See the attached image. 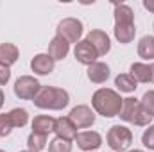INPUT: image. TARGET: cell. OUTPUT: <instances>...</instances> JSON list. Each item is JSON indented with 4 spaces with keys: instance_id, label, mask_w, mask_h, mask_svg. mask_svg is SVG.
<instances>
[{
    "instance_id": "obj_8",
    "label": "cell",
    "mask_w": 154,
    "mask_h": 152,
    "mask_svg": "<svg viewBox=\"0 0 154 152\" xmlns=\"http://www.w3.org/2000/svg\"><path fill=\"white\" fill-rule=\"evenodd\" d=\"M75 143L81 150L86 152H95L102 145V136L95 131H81L75 136Z\"/></svg>"
},
{
    "instance_id": "obj_18",
    "label": "cell",
    "mask_w": 154,
    "mask_h": 152,
    "mask_svg": "<svg viewBox=\"0 0 154 152\" xmlns=\"http://www.w3.org/2000/svg\"><path fill=\"white\" fill-rule=\"evenodd\" d=\"M152 118H154V113L151 109H147L145 106H142V104H140V99H138V104H136V109H134L133 122H131V123H134V125H138V127H145V125H149V123L152 122Z\"/></svg>"
},
{
    "instance_id": "obj_33",
    "label": "cell",
    "mask_w": 154,
    "mask_h": 152,
    "mask_svg": "<svg viewBox=\"0 0 154 152\" xmlns=\"http://www.w3.org/2000/svg\"><path fill=\"white\" fill-rule=\"evenodd\" d=\"M20 152H29V150H20Z\"/></svg>"
},
{
    "instance_id": "obj_35",
    "label": "cell",
    "mask_w": 154,
    "mask_h": 152,
    "mask_svg": "<svg viewBox=\"0 0 154 152\" xmlns=\"http://www.w3.org/2000/svg\"><path fill=\"white\" fill-rule=\"evenodd\" d=\"M152 27H154V25H152Z\"/></svg>"
},
{
    "instance_id": "obj_19",
    "label": "cell",
    "mask_w": 154,
    "mask_h": 152,
    "mask_svg": "<svg viewBox=\"0 0 154 152\" xmlns=\"http://www.w3.org/2000/svg\"><path fill=\"white\" fill-rule=\"evenodd\" d=\"M138 56L145 61H154V36H143L138 41Z\"/></svg>"
},
{
    "instance_id": "obj_13",
    "label": "cell",
    "mask_w": 154,
    "mask_h": 152,
    "mask_svg": "<svg viewBox=\"0 0 154 152\" xmlns=\"http://www.w3.org/2000/svg\"><path fill=\"white\" fill-rule=\"evenodd\" d=\"M68 52H70V43L66 41V39H63L61 36H54V38L50 39V43H48V56L54 59V61H63L66 56H68Z\"/></svg>"
},
{
    "instance_id": "obj_9",
    "label": "cell",
    "mask_w": 154,
    "mask_h": 152,
    "mask_svg": "<svg viewBox=\"0 0 154 152\" xmlns=\"http://www.w3.org/2000/svg\"><path fill=\"white\" fill-rule=\"evenodd\" d=\"M86 41H90L93 47H95V50H97V54L99 56H106L109 50H111V41H109V36L104 32V31H100V29H93V31H90L88 34H86Z\"/></svg>"
},
{
    "instance_id": "obj_15",
    "label": "cell",
    "mask_w": 154,
    "mask_h": 152,
    "mask_svg": "<svg viewBox=\"0 0 154 152\" xmlns=\"http://www.w3.org/2000/svg\"><path fill=\"white\" fill-rule=\"evenodd\" d=\"M54 123H56V118H52L48 114H38L32 120V132L41 134V136H48L50 132H54Z\"/></svg>"
},
{
    "instance_id": "obj_17",
    "label": "cell",
    "mask_w": 154,
    "mask_h": 152,
    "mask_svg": "<svg viewBox=\"0 0 154 152\" xmlns=\"http://www.w3.org/2000/svg\"><path fill=\"white\" fill-rule=\"evenodd\" d=\"M20 57V50L14 43H2L0 45V65L13 66Z\"/></svg>"
},
{
    "instance_id": "obj_20",
    "label": "cell",
    "mask_w": 154,
    "mask_h": 152,
    "mask_svg": "<svg viewBox=\"0 0 154 152\" xmlns=\"http://www.w3.org/2000/svg\"><path fill=\"white\" fill-rule=\"evenodd\" d=\"M115 23H134V13L125 4H115Z\"/></svg>"
},
{
    "instance_id": "obj_28",
    "label": "cell",
    "mask_w": 154,
    "mask_h": 152,
    "mask_svg": "<svg viewBox=\"0 0 154 152\" xmlns=\"http://www.w3.org/2000/svg\"><path fill=\"white\" fill-rule=\"evenodd\" d=\"M140 104L145 106L147 109H151V111L154 113V91H145L143 97L140 99Z\"/></svg>"
},
{
    "instance_id": "obj_1",
    "label": "cell",
    "mask_w": 154,
    "mask_h": 152,
    "mask_svg": "<svg viewBox=\"0 0 154 152\" xmlns=\"http://www.w3.org/2000/svg\"><path fill=\"white\" fill-rule=\"evenodd\" d=\"M122 102H124V99L120 97V93L115 90H109V88H100L91 97V106H93L95 113L104 118L118 116L120 109H122Z\"/></svg>"
},
{
    "instance_id": "obj_25",
    "label": "cell",
    "mask_w": 154,
    "mask_h": 152,
    "mask_svg": "<svg viewBox=\"0 0 154 152\" xmlns=\"http://www.w3.org/2000/svg\"><path fill=\"white\" fill-rule=\"evenodd\" d=\"M48 152H72V141L56 136V138L48 143Z\"/></svg>"
},
{
    "instance_id": "obj_31",
    "label": "cell",
    "mask_w": 154,
    "mask_h": 152,
    "mask_svg": "<svg viewBox=\"0 0 154 152\" xmlns=\"http://www.w3.org/2000/svg\"><path fill=\"white\" fill-rule=\"evenodd\" d=\"M4 100H5V97H4V91H2V88H0V109H2V106H4Z\"/></svg>"
},
{
    "instance_id": "obj_24",
    "label": "cell",
    "mask_w": 154,
    "mask_h": 152,
    "mask_svg": "<svg viewBox=\"0 0 154 152\" xmlns=\"http://www.w3.org/2000/svg\"><path fill=\"white\" fill-rule=\"evenodd\" d=\"M27 147H29V152H41L47 147V136L31 132L27 138Z\"/></svg>"
},
{
    "instance_id": "obj_22",
    "label": "cell",
    "mask_w": 154,
    "mask_h": 152,
    "mask_svg": "<svg viewBox=\"0 0 154 152\" xmlns=\"http://www.w3.org/2000/svg\"><path fill=\"white\" fill-rule=\"evenodd\" d=\"M136 104H138V99H134V97H127V99H124V102H122V109H120V118L124 120V122H133V114H134V109H136Z\"/></svg>"
},
{
    "instance_id": "obj_4",
    "label": "cell",
    "mask_w": 154,
    "mask_h": 152,
    "mask_svg": "<svg viewBox=\"0 0 154 152\" xmlns=\"http://www.w3.org/2000/svg\"><path fill=\"white\" fill-rule=\"evenodd\" d=\"M14 95L22 100H34V97L39 93L41 84L38 82V79H34L32 75H22L16 79L14 86Z\"/></svg>"
},
{
    "instance_id": "obj_3",
    "label": "cell",
    "mask_w": 154,
    "mask_h": 152,
    "mask_svg": "<svg viewBox=\"0 0 154 152\" xmlns=\"http://www.w3.org/2000/svg\"><path fill=\"white\" fill-rule=\"evenodd\" d=\"M106 141H108L109 149H113L115 152H125L133 143V132L125 125H113L108 131Z\"/></svg>"
},
{
    "instance_id": "obj_27",
    "label": "cell",
    "mask_w": 154,
    "mask_h": 152,
    "mask_svg": "<svg viewBox=\"0 0 154 152\" xmlns=\"http://www.w3.org/2000/svg\"><path fill=\"white\" fill-rule=\"evenodd\" d=\"M142 143H143L145 149L154 150V125H149V129L143 131V134H142Z\"/></svg>"
},
{
    "instance_id": "obj_7",
    "label": "cell",
    "mask_w": 154,
    "mask_h": 152,
    "mask_svg": "<svg viewBox=\"0 0 154 152\" xmlns=\"http://www.w3.org/2000/svg\"><path fill=\"white\" fill-rule=\"evenodd\" d=\"M74 56L81 65H86V66H91L93 63H97V57H99L95 47L86 39H81L74 47Z\"/></svg>"
},
{
    "instance_id": "obj_2",
    "label": "cell",
    "mask_w": 154,
    "mask_h": 152,
    "mask_svg": "<svg viewBox=\"0 0 154 152\" xmlns=\"http://www.w3.org/2000/svg\"><path fill=\"white\" fill-rule=\"evenodd\" d=\"M34 106L39 109H50V111H59L65 109L70 102V95L63 88H54V86H41L39 93L34 97Z\"/></svg>"
},
{
    "instance_id": "obj_11",
    "label": "cell",
    "mask_w": 154,
    "mask_h": 152,
    "mask_svg": "<svg viewBox=\"0 0 154 152\" xmlns=\"http://www.w3.org/2000/svg\"><path fill=\"white\" fill-rule=\"evenodd\" d=\"M54 132H56L57 138L72 141V140H75V136H77V127L72 123V120L68 116H59V118H56Z\"/></svg>"
},
{
    "instance_id": "obj_29",
    "label": "cell",
    "mask_w": 154,
    "mask_h": 152,
    "mask_svg": "<svg viewBox=\"0 0 154 152\" xmlns=\"http://www.w3.org/2000/svg\"><path fill=\"white\" fill-rule=\"evenodd\" d=\"M11 79V70L5 65H0V86H5Z\"/></svg>"
},
{
    "instance_id": "obj_21",
    "label": "cell",
    "mask_w": 154,
    "mask_h": 152,
    "mask_svg": "<svg viewBox=\"0 0 154 152\" xmlns=\"http://www.w3.org/2000/svg\"><path fill=\"white\" fill-rule=\"evenodd\" d=\"M115 86L118 88L120 93H133L138 88V82L129 75V74H120L115 79Z\"/></svg>"
},
{
    "instance_id": "obj_26",
    "label": "cell",
    "mask_w": 154,
    "mask_h": 152,
    "mask_svg": "<svg viewBox=\"0 0 154 152\" xmlns=\"http://www.w3.org/2000/svg\"><path fill=\"white\" fill-rule=\"evenodd\" d=\"M13 129H14V125H13V122H11L9 114H7V113H5V114H0V138L9 136Z\"/></svg>"
},
{
    "instance_id": "obj_12",
    "label": "cell",
    "mask_w": 154,
    "mask_h": 152,
    "mask_svg": "<svg viewBox=\"0 0 154 152\" xmlns=\"http://www.w3.org/2000/svg\"><path fill=\"white\" fill-rule=\"evenodd\" d=\"M54 66H56V61L48 54H36L31 59V70L36 75H48V74H52Z\"/></svg>"
},
{
    "instance_id": "obj_30",
    "label": "cell",
    "mask_w": 154,
    "mask_h": 152,
    "mask_svg": "<svg viewBox=\"0 0 154 152\" xmlns=\"http://www.w3.org/2000/svg\"><path fill=\"white\" fill-rule=\"evenodd\" d=\"M143 7H145L147 11L154 13V0H143Z\"/></svg>"
},
{
    "instance_id": "obj_6",
    "label": "cell",
    "mask_w": 154,
    "mask_h": 152,
    "mask_svg": "<svg viewBox=\"0 0 154 152\" xmlns=\"http://www.w3.org/2000/svg\"><path fill=\"white\" fill-rule=\"evenodd\" d=\"M68 118L72 120V123L77 129H88L95 123V111L86 104H79L70 111Z\"/></svg>"
},
{
    "instance_id": "obj_23",
    "label": "cell",
    "mask_w": 154,
    "mask_h": 152,
    "mask_svg": "<svg viewBox=\"0 0 154 152\" xmlns=\"http://www.w3.org/2000/svg\"><path fill=\"white\" fill-rule=\"evenodd\" d=\"M7 114H9V118H11L14 129H16V127H25L27 122H29V113H27V109H23V108H14V109H11Z\"/></svg>"
},
{
    "instance_id": "obj_10",
    "label": "cell",
    "mask_w": 154,
    "mask_h": 152,
    "mask_svg": "<svg viewBox=\"0 0 154 152\" xmlns=\"http://www.w3.org/2000/svg\"><path fill=\"white\" fill-rule=\"evenodd\" d=\"M129 75L136 82H154V63H133Z\"/></svg>"
},
{
    "instance_id": "obj_32",
    "label": "cell",
    "mask_w": 154,
    "mask_h": 152,
    "mask_svg": "<svg viewBox=\"0 0 154 152\" xmlns=\"http://www.w3.org/2000/svg\"><path fill=\"white\" fill-rule=\"evenodd\" d=\"M125 152H143V150H138V149H134V150H125Z\"/></svg>"
},
{
    "instance_id": "obj_34",
    "label": "cell",
    "mask_w": 154,
    "mask_h": 152,
    "mask_svg": "<svg viewBox=\"0 0 154 152\" xmlns=\"http://www.w3.org/2000/svg\"><path fill=\"white\" fill-rule=\"evenodd\" d=\"M0 152H5V150H2V149H0Z\"/></svg>"
},
{
    "instance_id": "obj_5",
    "label": "cell",
    "mask_w": 154,
    "mask_h": 152,
    "mask_svg": "<svg viewBox=\"0 0 154 152\" xmlns=\"http://www.w3.org/2000/svg\"><path fill=\"white\" fill-rule=\"evenodd\" d=\"M56 34L61 36L63 39H66L68 43H79L81 36H82V22L77 18H63L57 23Z\"/></svg>"
},
{
    "instance_id": "obj_14",
    "label": "cell",
    "mask_w": 154,
    "mask_h": 152,
    "mask_svg": "<svg viewBox=\"0 0 154 152\" xmlns=\"http://www.w3.org/2000/svg\"><path fill=\"white\" fill-rule=\"evenodd\" d=\"M109 74H111L109 66H108L106 63H102V61H97V63H93L91 66H88V79H90L91 82H95V84L106 82V81L109 79Z\"/></svg>"
},
{
    "instance_id": "obj_16",
    "label": "cell",
    "mask_w": 154,
    "mask_h": 152,
    "mask_svg": "<svg viewBox=\"0 0 154 152\" xmlns=\"http://www.w3.org/2000/svg\"><path fill=\"white\" fill-rule=\"evenodd\" d=\"M115 38L118 43L127 45L136 36V25L134 23H115Z\"/></svg>"
}]
</instances>
